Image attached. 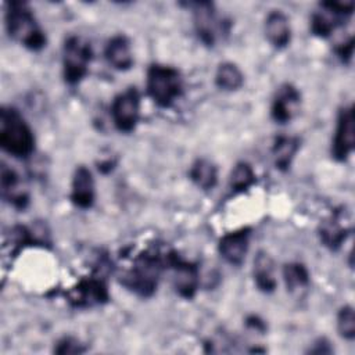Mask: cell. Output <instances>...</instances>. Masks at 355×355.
Returning <instances> with one entry per match:
<instances>
[{
    "label": "cell",
    "instance_id": "obj_1",
    "mask_svg": "<svg viewBox=\"0 0 355 355\" xmlns=\"http://www.w3.org/2000/svg\"><path fill=\"white\" fill-rule=\"evenodd\" d=\"M164 269H166V252L146 250L133 259L121 283L140 297H151L157 291Z\"/></svg>",
    "mask_w": 355,
    "mask_h": 355
},
{
    "label": "cell",
    "instance_id": "obj_2",
    "mask_svg": "<svg viewBox=\"0 0 355 355\" xmlns=\"http://www.w3.org/2000/svg\"><path fill=\"white\" fill-rule=\"evenodd\" d=\"M35 135L24 115L14 107L3 105L0 110V146L18 159L31 157L35 151Z\"/></svg>",
    "mask_w": 355,
    "mask_h": 355
},
{
    "label": "cell",
    "instance_id": "obj_3",
    "mask_svg": "<svg viewBox=\"0 0 355 355\" xmlns=\"http://www.w3.org/2000/svg\"><path fill=\"white\" fill-rule=\"evenodd\" d=\"M6 28L10 37L32 51L46 47V35L37 24L32 8L25 1L6 4Z\"/></svg>",
    "mask_w": 355,
    "mask_h": 355
},
{
    "label": "cell",
    "instance_id": "obj_4",
    "mask_svg": "<svg viewBox=\"0 0 355 355\" xmlns=\"http://www.w3.org/2000/svg\"><path fill=\"white\" fill-rule=\"evenodd\" d=\"M146 89L154 104L159 108H169L183 93V78L171 65L153 64L147 69Z\"/></svg>",
    "mask_w": 355,
    "mask_h": 355
},
{
    "label": "cell",
    "instance_id": "obj_5",
    "mask_svg": "<svg viewBox=\"0 0 355 355\" xmlns=\"http://www.w3.org/2000/svg\"><path fill=\"white\" fill-rule=\"evenodd\" d=\"M92 58L93 50L89 40L78 35L68 36L62 44L64 80L71 86L80 83L89 72Z\"/></svg>",
    "mask_w": 355,
    "mask_h": 355
},
{
    "label": "cell",
    "instance_id": "obj_6",
    "mask_svg": "<svg viewBox=\"0 0 355 355\" xmlns=\"http://www.w3.org/2000/svg\"><path fill=\"white\" fill-rule=\"evenodd\" d=\"M354 12V1H323L311 17V31L315 36L329 37Z\"/></svg>",
    "mask_w": 355,
    "mask_h": 355
},
{
    "label": "cell",
    "instance_id": "obj_7",
    "mask_svg": "<svg viewBox=\"0 0 355 355\" xmlns=\"http://www.w3.org/2000/svg\"><path fill=\"white\" fill-rule=\"evenodd\" d=\"M193 11L194 29L201 40L208 47L215 46L219 35H227L229 28L225 26L226 21L216 17L215 6L211 1H194L187 4Z\"/></svg>",
    "mask_w": 355,
    "mask_h": 355
},
{
    "label": "cell",
    "instance_id": "obj_8",
    "mask_svg": "<svg viewBox=\"0 0 355 355\" xmlns=\"http://www.w3.org/2000/svg\"><path fill=\"white\" fill-rule=\"evenodd\" d=\"M166 269L172 273V286L184 300H191L200 284V269L196 263L183 259L176 251L166 252Z\"/></svg>",
    "mask_w": 355,
    "mask_h": 355
},
{
    "label": "cell",
    "instance_id": "obj_9",
    "mask_svg": "<svg viewBox=\"0 0 355 355\" xmlns=\"http://www.w3.org/2000/svg\"><path fill=\"white\" fill-rule=\"evenodd\" d=\"M140 93L132 86L118 93L111 104V118L116 130L130 133L136 129L140 118Z\"/></svg>",
    "mask_w": 355,
    "mask_h": 355
},
{
    "label": "cell",
    "instance_id": "obj_10",
    "mask_svg": "<svg viewBox=\"0 0 355 355\" xmlns=\"http://www.w3.org/2000/svg\"><path fill=\"white\" fill-rule=\"evenodd\" d=\"M67 300L73 308H92L105 304L110 300V293L104 277L92 275L67 291Z\"/></svg>",
    "mask_w": 355,
    "mask_h": 355
},
{
    "label": "cell",
    "instance_id": "obj_11",
    "mask_svg": "<svg viewBox=\"0 0 355 355\" xmlns=\"http://www.w3.org/2000/svg\"><path fill=\"white\" fill-rule=\"evenodd\" d=\"M355 148V114L354 107H343L337 115L334 137L331 143V157L343 162Z\"/></svg>",
    "mask_w": 355,
    "mask_h": 355
},
{
    "label": "cell",
    "instance_id": "obj_12",
    "mask_svg": "<svg viewBox=\"0 0 355 355\" xmlns=\"http://www.w3.org/2000/svg\"><path fill=\"white\" fill-rule=\"evenodd\" d=\"M349 232H351L349 218L343 208L331 212L330 216H327L319 225V229H318L320 243L331 251H337L344 244Z\"/></svg>",
    "mask_w": 355,
    "mask_h": 355
},
{
    "label": "cell",
    "instance_id": "obj_13",
    "mask_svg": "<svg viewBox=\"0 0 355 355\" xmlns=\"http://www.w3.org/2000/svg\"><path fill=\"white\" fill-rule=\"evenodd\" d=\"M300 104H301L300 90L291 83H283L277 87L273 96L272 105H270V116L279 125L288 123L298 112Z\"/></svg>",
    "mask_w": 355,
    "mask_h": 355
},
{
    "label": "cell",
    "instance_id": "obj_14",
    "mask_svg": "<svg viewBox=\"0 0 355 355\" xmlns=\"http://www.w3.org/2000/svg\"><path fill=\"white\" fill-rule=\"evenodd\" d=\"M251 227H241L234 232L226 233L218 244L220 257L230 265L239 266L244 262V258L250 247Z\"/></svg>",
    "mask_w": 355,
    "mask_h": 355
},
{
    "label": "cell",
    "instance_id": "obj_15",
    "mask_svg": "<svg viewBox=\"0 0 355 355\" xmlns=\"http://www.w3.org/2000/svg\"><path fill=\"white\" fill-rule=\"evenodd\" d=\"M69 198L72 204L80 209H89L93 207L96 200V186L93 175L87 166H76L72 176Z\"/></svg>",
    "mask_w": 355,
    "mask_h": 355
},
{
    "label": "cell",
    "instance_id": "obj_16",
    "mask_svg": "<svg viewBox=\"0 0 355 355\" xmlns=\"http://www.w3.org/2000/svg\"><path fill=\"white\" fill-rule=\"evenodd\" d=\"M1 194L17 209H25L29 204V194L24 189L19 175L6 164L1 166Z\"/></svg>",
    "mask_w": 355,
    "mask_h": 355
},
{
    "label": "cell",
    "instance_id": "obj_17",
    "mask_svg": "<svg viewBox=\"0 0 355 355\" xmlns=\"http://www.w3.org/2000/svg\"><path fill=\"white\" fill-rule=\"evenodd\" d=\"M104 57L107 62L116 71L130 69L133 65L130 40L122 33L114 35L105 44Z\"/></svg>",
    "mask_w": 355,
    "mask_h": 355
},
{
    "label": "cell",
    "instance_id": "obj_18",
    "mask_svg": "<svg viewBox=\"0 0 355 355\" xmlns=\"http://www.w3.org/2000/svg\"><path fill=\"white\" fill-rule=\"evenodd\" d=\"M265 35L275 49H284L291 40V28L288 18L280 10H273L265 19Z\"/></svg>",
    "mask_w": 355,
    "mask_h": 355
},
{
    "label": "cell",
    "instance_id": "obj_19",
    "mask_svg": "<svg viewBox=\"0 0 355 355\" xmlns=\"http://www.w3.org/2000/svg\"><path fill=\"white\" fill-rule=\"evenodd\" d=\"M252 276L255 286L258 287L259 291L270 294L276 290L277 280L275 276V263L268 252L258 251V254L255 255Z\"/></svg>",
    "mask_w": 355,
    "mask_h": 355
},
{
    "label": "cell",
    "instance_id": "obj_20",
    "mask_svg": "<svg viewBox=\"0 0 355 355\" xmlns=\"http://www.w3.org/2000/svg\"><path fill=\"white\" fill-rule=\"evenodd\" d=\"M300 150V139L295 136L282 135L277 136L272 146V157L276 169L287 172L295 158L297 151Z\"/></svg>",
    "mask_w": 355,
    "mask_h": 355
},
{
    "label": "cell",
    "instance_id": "obj_21",
    "mask_svg": "<svg viewBox=\"0 0 355 355\" xmlns=\"http://www.w3.org/2000/svg\"><path fill=\"white\" fill-rule=\"evenodd\" d=\"M191 182L201 190H212L218 183V168L207 158H198L189 171Z\"/></svg>",
    "mask_w": 355,
    "mask_h": 355
},
{
    "label": "cell",
    "instance_id": "obj_22",
    "mask_svg": "<svg viewBox=\"0 0 355 355\" xmlns=\"http://www.w3.org/2000/svg\"><path fill=\"white\" fill-rule=\"evenodd\" d=\"M215 85L225 92L239 90L244 85V75L234 62H222L215 72Z\"/></svg>",
    "mask_w": 355,
    "mask_h": 355
},
{
    "label": "cell",
    "instance_id": "obj_23",
    "mask_svg": "<svg viewBox=\"0 0 355 355\" xmlns=\"http://www.w3.org/2000/svg\"><path fill=\"white\" fill-rule=\"evenodd\" d=\"M255 183V172L248 162L240 161L234 165L229 179V187L233 194L244 193Z\"/></svg>",
    "mask_w": 355,
    "mask_h": 355
},
{
    "label": "cell",
    "instance_id": "obj_24",
    "mask_svg": "<svg viewBox=\"0 0 355 355\" xmlns=\"http://www.w3.org/2000/svg\"><path fill=\"white\" fill-rule=\"evenodd\" d=\"M283 279L287 290L295 291L300 288H306L309 286V270L304 263L290 262L283 268Z\"/></svg>",
    "mask_w": 355,
    "mask_h": 355
},
{
    "label": "cell",
    "instance_id": "obj_25",
    "mask_svg": "<svg viewBox=\"0 0 355 355\" xmlns=\"http://www.w3.org/2000/svg\"><path fill=\"white\" fill-rule=\"evenodd\" d=\"M337 330L338 334L352 341L355 338V313L351 305H344L337 313Z\"/></svg>",
    "mask_w": 355,
    "mask_h": 355
},
{
    "label": "cell",
    "instance_id": "obj_26",
    "mask_svg": "<svg viewBox=\"0 0 355 355\" xmlns=\"http://www.w3.org/2000/svg\"><path fill=\"white\" fill-rule=\"evenodd\" d=\"M85 351H86V347H83V344L79 340L71 336L60 338L54 345L55 354H82Z\"/></svg>",
    "mask_w": 355,
    "mask_h": 355
},
{
    "label": "cell",
    "instance_id": "obj_27",
    "mask_svg": "<svg viewBox=\"0 0 355 355\" xmlns=\"http://www.w3.org/2000/svg\"><path fill=\"white\" fill-rule=\"evenodd\" d=\"M352 53H354V37L352 36H349L345 42L340 43L336 47V54L344 64H349V61L352 58Z\"/></svg>",
    "mask_w": 355,
    "mask_h": 355
},
{
    "label": "cell",
    "instance_id": "obj_28",
    "mask_svg": "<svg viewBox=\"0 0 355 355\" xmlns=\"http://www.w3.org/2000/svg\"><path fill=\"white\" fill-rule=\"evenodd\" d=\"M308 352H311V354H331L333 348L326 338H318L312 344V347L308 349Z\"/></svg>",
    "mask_w": 355,
    "mask_h": 355
},
{
    "label": "cell",
    "instance_id": "obj_29",
    "mask_svg": "<svg viewBox=\"0 0 355 355\" xmlns=\"http://www.w3.org/2000/svg\"><path fill=\"white\" fill-rule=\"evenodd\" d=\"M247 324L251 326L252 329H255L257 331H263L265 330V323L262 320H259L257 316H251L248 320H247Z\"/></svg>",
    "mask_w": 355,
    "mask_h": 355
}]
</instances>
